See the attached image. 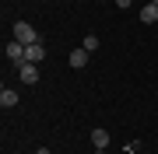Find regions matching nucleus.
Returning a JSON list of instances; mask_svg holds the SVG:
<instances>
[{
  "mask_svg": "<svg viewBox=\"0 0 158 154\" xmlns=\"http://www.w3.org/2000/svg\"><path fill=\"white\" fill-rule=\"evenodd\" d=\"M116 4H119V11H127V7L134 4V0H116Z\"/></svg>",
  "mask_w": 158,
  "mask_h": 154,
  "instance_id": "10",
  "label": "nucleus"
},
{
  "mask_svg": "<svg viewBox=\"0 0 158 154\" xmlns=\"http://www.w3.org/2000/svg\"><path fill=\"white\" fill-rule=\"evenodd\" d=\"M42 60H46V49H42V42H35V46H25V63H35V67H39Z\"/></svg>",
  "mask_w": 158,
  "mask_h": 154,
  "instance_id": "4",
  "label": "nucleus"
},
{
  "mask_svg": "<svg viewBox=\"0 0 158 154\" xmlns=\"http://www.w3.org/2000/svg\"><path fill=\"white\" fill-rule=\"evenodd\" d=\"M18 77H21L25 84H35V81H39V67H35V63H21V67H18Z\"/></svg>",
  "mask_w": 158,
  "mask_h": 154,
  "instance_id": "5",
  "label": "nucleus"
},
{
  "mask_svg": "<svg viewBox=\"0 0 158 154\" xmlns=\"http://www.w3.org/2000/svg\"><path fill=\"white\" fill-rule=\"evenodd\" d=\"M88 56H91V53H88V49H74V53H70V56H67V63H70V67H74V70H81V67H85V63H88Z\"/></svg>",
  "mask_w": 158,
  "mask_h": 154,
  "instance_id": "6",
  "label": "nucleus"
},
{
  "mask_svg": "<svg viewBox=\"0 0 158 154\" xmlns=\"http://www.w3.org/2000/svg\"><path fill=\"white\" fill-rule=\"evenodd\" d=\"M35 154H53V151H49V147H39V151H35Z\"/></svg>",
  "mask_w": 158,
  "mask_h": 154,
  "instance_id": "11",
  "label": "nucleus"
},
{
  "mask_svg": "<svg viewBox=\"0 0 158 154\" xmlns=\"http://www.w3.org/2000/svg\"><path fill=\"white\" fill-rule=\"evenodd\" d=\"M141 154H148V151H141Z\"/></svg>",
  "mask_w": 158,
  "mask_h": 154,
  "instance_id": "13",
  "label": "nucleus"
},
{
  "mask_svg": "<svg viewBox=\"0 0 158 154\" xmlns=\"http://www.w3.org/2000/svg\"><path fill=\"white\" fill-rule=\"evenodd\" d=\"M91 147H95V154L106 151V147H109V130H102V126H98V130H91Z\"/></svg>",
  "mask_w": 158,
  "mask_h": 154,
  "instance_id": "3",
  "label": "nucleus"
},
{
  "mask_svg": "<svg viewBox=\"0 0 158 154\" xmlns=\"http://www.w3.org/2000/svg\"><path fill=\"white\" fill-rule=\"evenodd\" d=\"M7 60H11L14 67H21V63H25V46H21L18 39H11V42H7Z\"/></svg>",
  "mask_w": 158,
  "mask_h": 154,
  "instance_id": "2",
  "label": "nucleus"
},
{
  "mask_svg": "<svg viewBox=\"0 0 158 154\" xmlns=\"http://www.w3.org/2000/svg\"><path fill=\"white\" fill-rule=\"evenodd\" d=\"M0 105H4V109H14L18 105V91H14V88H4V91H0Z\"/></svg>",
  "mask_w": 158,
  "mask_h": 154,
  "instance_id": "7",
  "label": "nucleus"
},
{
  "mask_svg": "<svg viewBox=\"0 0 158 154\" xmlns=\"http://www.w3.org/2000/svg\"><path fill=\"white\" fill-rule=\"evenodd\" d=\"M81 49L95 53V49H98V39H95V35H85V42H81Z\"/></svg>",
  "mask_w": 158,
  "mask_h": 154,
  "instance_id": "9",
  "label": "nucleus"
},
{
  "mask_svg": "<svg viewBox=\"0 0 158 154\" xmlns=\"http://www.w3.org/2000/svg\"><path fill=\"white\" fill-rule=\"evenodd\" d=\"M151 4H158V0H151Z\"/></svg>",
  "mask_w": 158,
  "mask_h": 154,
  "instance_id": "12",
  "label": "nucleus"
},
{
  "mask_svg": "<svg viewBox=\"0 0 158 154\" xmlns=\"http://www.w3.org/2000/svg\"><path fill=\"white\" fill-rule=\"evenodd\" d=\"M14 39L21 42V46H35V42H39V32H35L28 21H14Z\"/></svg>",
  "mask_w": 158,
  "mask_h": 154,
  "instance_id": "1",
  "label": "nucleus"
},
{
  "mask_svg": "<svg viewBox=\"0 0 158 154\" xmlns=\"http://www.w3.org/2000/svg\"><path fill=\"white\" fill-rule=\"evenodd\" d=\"M141 21H144V25L158 21V4H151V0H148V4H144V11H141Z\"/></svg>",
  "mask_w": 158,
  "mask_h": 154,
  "instance_id": "8",
  "label": "nucleus"
}]
</instances>
